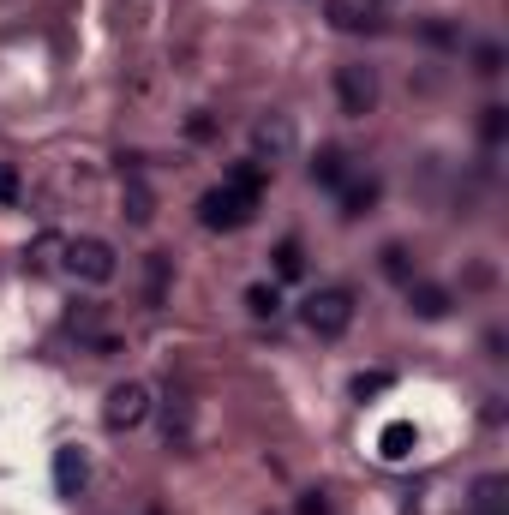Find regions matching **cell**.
Instances as JSON below:
<instances>
[{"mask_svg":"<svg viewBox=\"0 0 509 515\" xmlns=\"http://www.w3.org/2000/svg\"><path fill=\"white\" fill-rule=\"evenodd\" d=\"M258 204H264V192H246V186L222 180V186H210V192L198 198V222H204L210 234H234V228H246V222L258 216Z\"/></svg>","mask_w":509,"mask_h":515,"instance_id":"cell-1","label":"cell"},{"mask_svg":"<svg viewBox=\"0 0 509 515\" xmlns=\"http://www.w3.org/2000/svg\"><path fill=\"white\" fill-rule=\"evenodd\" d=\"M300 324H306L318 342L348 336V324H354V294H348V288H312V294L300 300Z\"/></svg>","mask_w":509,"mask_h":515,"instance_id":"cell-2","label":"cell"},{"mask_svg":"<svg viewBox=\"0 0 509 515\" xmlns=\"http://www.w3.org/2000/svg\"><path fill=\"white\" fill-rule=\"evenodd\" d=\"M66 270H72L78 282H96V288H102V282H114L120 264H114V246H108V240H90V234H84V240H66Z\"/></svg>","mask_w":509,"mask_h":515,"instance_id":"cell-3","label":"cell"},{"mask_svg":"<svg viewBox=\"0 0 509 515\" xmlns=\"http://www.w3.org/2000/svg\"><path fill=\"white\" fill-rule=\"evenodd\" d=\"M144 414H150V390H144V384H114V390H108V408H102L108 432H132V426H144Z\"/></svg>","mask_w":509,"mask_h":515,"instance_id":"cell-4","label":"cell"},{"mask_svg":"<svg viewBox=\"0 0 509 515\" xmlns=\"http://www.w3.org/2000/svg\"><path fill=\"white\" fill-rule=\"evenodd\" d=\"M336 96H342V114H372L378 108V78H372V66H342L336 72Z\"/></svg>","mask_w":509,"mask_h":515,"instance_id":"cell-5","label":"cell"},{"mask_svg":"<svg viewBox=\"0 0 509 515\" xmlns=\"http://www.w3.org/2000/svg\"><path fill=\"white\" fill-rule=\"evenodd\" d=\"M252 144H258L270 162H276V156H288V150H294V120H288V114L258 120V126H252Z\"/></svg>","mask_w":509,"mask_h":515,"instance_id":"cell-6","label":"cell"},{"mask_svg":"<svg viewBox=\"0 0 509 515\" xmlns=\"http://www.w3.org/2000/svg\"><path fill=\"white\" fill-rule=\"evenodd\" d=\"M414 450H420V432H414L408 420H390V426L378 432V456H384V462H408Z\"/></svg>","mask_w":509,"mask_h":515,"instance_id":"cell-7","label":"cell"},{"mask_svg":"<svg viewBox=\"0 0 509 515\" xmlns=\"http://www.w3.org/2000/svg\"><path fill=\"white\" fill-rule=\"evenodd\" d=\"M408 306H414V318H444L450 312V288H438V282H408Z\"/></svg>","mask_w":509,"mask_h":515,"instance_id":"cell-8","label":"cell"},{"mask_svg":"<svg viewBox=\"0 0 509 515\" xmlns=\"http://www.w3.org/2000/svg\"><path fill=\"white\" fill-rule=\"evenodd\" d=\"M84 474H90L84 450H60V456H54V492H60V498H72V492L84 486Z\"/></svg>","mask_w":509,"mask_h":515,"instance_id":"cell-9","label":"cell"},{"mask_svg":"<svg viewBox=\"0 0 509 515\" xmlns=\"http://www.w3.org/2000/svg\"><path fill=\"white\" fill-rule=\"evenodd\" d=\"M378 192H384V180H378V174L348 180V186H342V216H366V210L378 204Z\"/></svg>","mask_w":509,"mask_h":515,"instance_id":"cell-10","label":"cell"},{"mask_svg":"<svg viewBox=\"0 0 509 515\" xmlns=\"http://www.w3.org/2000/svg\"><path fill=\"white\" fill-rule=\"evenodd\" d=\"M312 180L342 192V186H348V156H342V150H318V156H312Z\"/></svg>","mask_w":509,"mask_h":515,"instance_id":"cell-11","label":"cell"},{"mask_svg":"<svg viewBox=\"0 0 509 515\" xmlns=\"http://www.w3.org/2000/svg\"><path fill=\"white\" fill-rule=\"evenodd\" d=\"M270 258H276V276H282V282H294V276L306 270V252H300V240H276V252H270Z\"/></svg>","mask_w":509,"mask_h":515,"instance_id":"cell-12","label":"cell"},{"mask_svg":"<svg viewBox=\"0 0 509 515\" xmlns=\"http://www.w3.org/2000/svg\"><path fill=\"white\" fill-rule=\"evenodd\" d=\"M246 312H252V318H276V312H282V294H276V282H258V288H246Z\"/></svg>","mask_w":509,"mask_h":515,"instance_id":"cell-13","label":"cell"},{"mask_svg":"<svg viewBox=\"0 0 509 515\" xmlns=\"http://www.w3.org/2000/svg\"><path fill=\"white\" fill-rule=\"evenodd\" d=\"M330 24L336 30H372V12H360L354 0H330Z\"/></svg>","mask_w":509,"mask_h":515,"instance_id":"cell-14","label":"cell"},{"mask_svg":"<svg viewBox=\"0 0 509 515\" xmlns=\"http://www.w3.org/2000/svg\"><path fill=\"white\" fill-rule=\"evenodd\" d=\"M384 276H396V282H414V264H408V246H384Z\"/></svg>","mask_w":509,"mask_h":515,"instance_id":"cell-15","label":"cell"},{"mask_svg":"<svg viewBox=\"0 0 509 515\" xmlns=\"http://www.w3.org/2000/svg\"><path fill=\"white\" fill-rule=\"evenodd\" d=\"M390 390V372H360L354 378V402H366V396H384Z\"/></svg>","mask_w":509,"mask_h":515,"instance_id":"cell-16","label":"cell"},{"mask_svg":"<svg viewBox=\"0 0 509 515\" xmlns=\"http://www.w3.org/2000/svg\"><path fill=\"white\" fill-rule=\"evenodd\" d=\"M126 216H132V222H150V192H144L138 180L126 186Z\"/></svg>","mask_w":509,"mask_h":515,"instance_id":"cell-17","label":"cell"},{"mask_svg":"<svg viewBox=\"0 0 509 515\" xmlns=\"http://www.w3.org/2000/svg\"><path fill=\"white\" fill-rule=\"evenodd\" d=\"M504 132H509V108L492 102V108H486V138H492V144H504Z\"/></svg>","mask_w":509,"mask_h":515,"instance_id":"cell-18","label":"cell"},{"mask_svg":"<svg viewBox=\"0 0 509 515\" xmlns=\"http://www.w3.org/2000/svg\"><path fill=\"white\" fill-rule=\"evenodd\" d=\"M474 60H480V72H486V78H492V72H504V48H498V42H486Z\"/></svg>","mask_w":509,"mask_h":515,"instance_id":"cell-19","label":"cell"},{"mask_svg":"<svg viewBox=\"0 0 509 515\" xmlns=\"http://www.w3.org/2000/svg\"><path fill=\"white\" fill-rule=\"evenodd\" d=\"M0 204H18V168L0 162Z\"/></svg>","mask_w":509,"mask_h":515,"instance_id":"cell-20","label":"cell"},{"mask_svg":"<svg viewBox=\"0 0 509 515\" xmlns=\"http://www.w3.org/2000/svg\"><path fill=\"white\" fill-rule=\"evenodd\" d=\"M300 515H330V504H324V498L312 492V498H300Z\"/></svg>","mask_w":509,"mask_h":515,"instance_id":"cell-21","label":"cell"}]
</instances>
